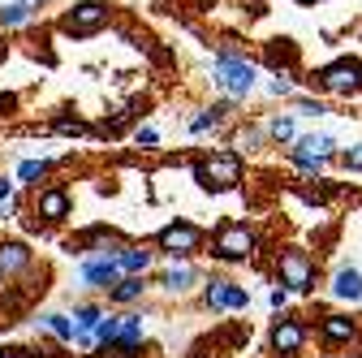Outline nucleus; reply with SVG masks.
Segmentation results:
<instances>
[{
	"instance_id": "obj_1",
	"label": "nucleus",
	"mask_w": 362,
	"mask_h": 358,
	"mask_svg": "<svg viewBox=\"0 0 362 358\" xmlns=\"http://www.w3.org/2000/svg\"><path fill=\"white\" fill-rule=\"evenodd\" d=\"M194 177H199V186H207V190H233L242 182V160L233 151H220L207 164H199Z\"/></svg>"
},
{
	"instance_id": "obj_2",
	"label": "nucleus",
	"mask_w": 362,
	"mask_h": 358,
	"mask_svg": "<svg viewBox=\"0 0 362 358\" xmlns=\"http://www.w3.org/2000/svg\"><path fill=\"white\" fill-rule=\"evenodd\" d=\"M320 82H324V91H332V96H354V91H362V65L358 61H332L320 74Z\"/></svg>"
},
{
	"instance_id": "obj_3",
	"label": "nucleus",
	"mask_w": 362,
	"mask_h": 358,
	"mask_svg": "<svg viewBox=\"0 0 362 358\" xmlns=\"http://www.w3.org/2000/svg\"><path fill=\"white\" fill-rule=\"evenodd\" d=\"M216 82L224 86V91H233V96H246L250 86H255V69L238 57H220L216 61Z\"/></svg>"
},
{
	"instance_id": "obj_4",
	"label": "nucleus",
	"mask_w": 362,
	"mask_h": 358,
	"mask_svg": "<svg viewBox=\"0 0 362 358\" xmlns=\"http://www.w3.org/2000/svg\"><path fill=\"white\" fill-rule=\"evenodd\" d=\"M104 22H108V9L95 5V0H82L74 13H65L61 30H65V35H90V30H100Z\"/></svg>"
},
{
	"instance_id": "obj_5",
	"label": "nucleus",
	"mask_w": 362,
	"mask_h": 358,
	"mask_svg": "<svg viewBox=\"0 0 362 358\" xmlns=\"http://www.w3.org/2000/svg\"><path fill=\"white\" fill-rule=\"evenodd\" d=\"M250 250H255V238H250L246 225H224L216 233V255L220 259H246Z\"/></svg>"
},
{
	"instance_id": "obj_6",
	"label": "nucleus",
	"mask_w": 362,
	"mask_h": 358,
	"mask_svg": "<svg viewBox=\"0 0 362 358\" xmlns=\"http://www.w3.org/2000/svg\"><path fill=\"white\" fill-rule=\"evenodd\" d=\"M281 281L289 285V289H310V281H315V263L302 255V250H285L281 255Z\"/></svg>"
},
{
	"instance_id": "obj_7",
	"label": "nucleus",
	"mask_w": 362,
	"mask_h": 358,
	"mask_svg": "<svg viewBox=\"0 0 362 358\" xmlns=\"http://www.w3.org/2000/svg\"><path fill=\"white\" fill-rule=\"evenodd\" d=\"M199 242H203V233H199L194 225H168V229L160 233V246H164L168 255H190Z\"/></svg>"
},
{
	"instance_id": "obj_8",
	"label": "nucleus",
	"mask_w": 362,
	"mask_h": 358,
	"mask_svg": "<svg viewBox=\"0 0 362 358\" xmlns=\"http://www.w3.org/2000/svg\"><path fill=\"white\" fill-rule=\"evenodd\" d=\"M207 302H211L216 311H238V306H246V289H238V285H229V281H211V285H207Z\"/></svg>"
},
{
	"instance_id": "obj_9",
	"label": "nucleus",
	"mask_w": 362,
	"mask_h": 358,
	"mask_svg": "<svg viewBox=\"0 0 362 358\" xmlns=\"http://www.w3.org/2000/svg\"><path fill=\"white\" fill-rule=\"evenodd\" d=\"M117 272H121V259H90V263L82 267V281L108 289V285H117Z\"/></svg>"
},
{
	"instance_id": "obj_10",
	"label": "nucleus",
	"mask_w": 362,
	"mask_h": 358,
	"mask_svg": "<svg viewBox=\"0 0 362 358\" xmlns=\"http://www.w3.org/2000/svg\"><path fill=\"white\" fill-rule=\"evenodd\" d=\"M302 341H306V333H302V324H293V320H281L276 333H272V350H276V354H298Z\"/></svg>"
},
{
	"instance_id": "obj_11",
	"label": "nucleus",
	"mask_w": 362,
	"mask_h": 358,
	"mask_svg": "<svg viewBox=\"0 0 362 358\" xmlns=\"http://www.w3.org/2000/svg\"><path fill=\"white\" fill-rule=\"evenodd\" d=\"M121 345H117V358H129L134 354V345L143 341V316H125L121 320V337H117Z\"/></svg>"
},
{
	"instance_id": "obj_12",
	"label": "nucleus",
	"mask_w": 362,
	"mask_h": 358,
	"mask_svg": "<svg viewBox=\"0 0 362 358\" xmlns=\"http://www.w3.org/2000/svg\"><path fill=\"white\" fill-rule=\"evenodd\" d=\"M332 294L337 298H362V272H354V267H341L337 272V281H332Z\"/></svg>"
},
{
	"instance_id": "obj_13",
	"label": "nucleus",
	"mask_w": 362,
	"mask_h": 358,
	"mask_svg": "<svg viewBox=\"0 0 362 358\" xmlns=\"http://www.w3.org/2000/svg\"><path fill=\"white\" fill-rule=\"evenodd\" d=\"M69 212V195L65 190H48V195H39V216L43 220H61Z\"/></svg>"
},
{
	"instance_id": "obj_14",
	"label": "nucleus",
	"mask_w": 362,
	"mask_h": 358,
	"mask_svg": "<svg viewBox=\"0 0 362 358\" xmlns=\"http://www.w3.org/2000/svg\"><path fill=\"white\" fill-rule=\"evenodd\" d=\"M298 151H306V156H320V160H328V156L337 151V139H332V134H310V139H302V143H298Z\"/></svg>"
},
{
	"instance_id": "obj_15",
	"label": "nucleus",
	"mask_w": 362,
	"mask_h": 358,
	"mask_svg": "<svg viewBox=\"0 0 362 358\" xmlns=\"http://www.w3.org/2000/svg\"><path fill=\"white\" fill-rule=\"evenodd\" d=\"M26 259H30V255H26V246H18V242L0 246V272H18V267H22Z\"/></svg>"
},
{
	"instance_id": "obj_16",
	"label": "nucleus",
	"mask_w": 362,
	"mask_h": 358,
	"mask_svg": "<svg viewBox=\"0 0 362 358\" xmlns=\"http://www.w3.org/2000/svg\"><path fill=\"white\" fill-rule=\"evenodd\" d=\"M349 337H354V324L349 320H341V316H328L324 320V341L337 345V341H349Z\"/></svg>"
},
{
	"instance_id": "obj_17",
	"label": "nucleus",
	"mask_w": 362,
	"mask_h": 358,
	"mask_svg": "<svg viewBox=\"0 0 362 358\" xmlns=\"http://www.w3.org/2000/svg\"><path fill=\"white\" fill-rule=\"evenodd\" d=\"M117 259H121L125 272H147V267H151V255L147 250H121Z\"/></svg>"
},
{
	"instance_id": "obj_18",
	"label": "nucleus",
	"mask_w": 362,
	"mask_h": 358,
	"mask_svg": "<svg viewBox=\"0 0 362 358\" xmlns=\"http://www.w3.org/2000/svg\"><path fill=\"white\" fill-rule=\"evenodd\" d=\"M26 18H30V5H26V0H13V5L0 9V22H5V26H22Z\"/></svg>"
},
{
	"instance_id": "obj_19",
	"label": "nucleus",
	"mask_w": 362,
	"mask_h": 358,
	"mask_svg": "<svg viewBox=\"0 0 362 358\" xmlns=\"http://www.w3.org/2000/svg\"><path fill=\"white\" fill-rule=\"evenodd\" d=\"M117 337H121V320H108V316L95 324V333H90V341H104V345H112Z\"/></svg>"
},
{
	"instance_id": "obj_20",
	"label": "nucleus",
	"mask_w": 362,
	"mask_h": 358,
	"mask_svg": "<svg viewBox=\"0 0 362 358\" xmlns=\"http://www.w3.org/2000/svg\"><path fill=\"white\" fill-rule=\"evenodd\" d=\"M139 294H143V281H139V277H125V281L112 285V298H117V302H129V298H139Z\"/></svg>"
},
{
	"instance_id": "obj_21",
	"label": "nucleus",
	"mask_w": 362,
	"mask_h": 358,
	"mask_svg": "<svg viewBox=\"0 0 362 358\" xmlns=\"http://www.w3.org/2000/svg\"><path fill=\"white\" fill-rule=\"evenodd\" d=\"M190 281H194V267H173V272L164 277V285H168V289H186Z\"/></svg>"
},
{
	"instance_id": "obj_22",
	"label": "nucleus",
	"mask_w": 362,
	"mask_h": 358,
	"mask_svg": "<svg viewBox=\"0 0 362 358\" xmlns=\"http://www.w3.org/2000/svg\"><path fill=\"white\" fill-rule=\"evenodd\" d=\"M267 134H272V139H276V143H289V139H293V121H289V117H276V121H272V129H267Z\"/></svg>"
},
{
	"instance_id": "obj_23",
	"label": "nucleus",
	"mask_w": 362,
	"mask_h": 358,
	"mask_svg": "<svg viewBox=\"0 0 362 358\" xmlns=\"http://www.w3.org/2000/svg\"><path fill=\"white\" fill-rule=\"evenodd\" d=\"M43 324H48V328H52L57 337H65V341H74V333H78V328H74V324H69L65 316H48V320H43Z\"/></svg>"
},
{
	"instance_id": "obj_24",
	"label": "nucleus",
	"mask_w": 362,
	"mask_h": 358,
	"mask_svg": "<svg viewBox=\"0 0 362 358\" xmlns=\"http://www.w3.org/2000/svg\"><path fill=\"white\" fill-rule=\"evenodd\" d=\"M43 173H48V160H26V164L18 168L22 182H35V177H43Z\"/></svg>"
},
{
	"instance_id": "obj_25",
	"label": "nucleus",
	"mask_w": 362,
	"mask_h": 358,
	"mask_svg": "<svg viewBox=\"0 0 362 358\" xmlns=\"http://www.w3.org/2000/svg\"><path fill=\"white\" fill-rule=\"evenodd\" d=\"M298 108L310 112V117H324V104H320V100H298Z\"/></svg>"
},
{
	"instance_id": "obj_26",
	"label": "nucleus",
	"mask_w": 362,
	"mask_h": 358,
	"mask_svg": "<svg viewBox=\"0 0 362 358\" xmlns=\"http://www.w3.org/2000/svg\"><path fill=\"white\" fill-rule=\"evenodd\" d=\"M345 164H349V168H362V147H349V151H345Z\"/></svg>"
},
{
	"instance_id": "obj_27",
	"label": "nucleus",
	"mask_w": 362,
	"mask_h": 358,
	"mask_svg": "<svg viewBox=\"0 0 362 358\" xmlns=\"http://www.w3.org/2000/svg\"><path fill=\"white\" fill-rule=\"evenodd\" d=\"M13 108V96H0V112H9Z\"/></svg>"
},
{
	"instance_id": "obj_28",
	"label": "nucleus",
	"mask_w": 362,
	"mask_h": 358,
	"mask_svg": "<svg viewBox=\"0 0 362 358\" xmlns=\"http://www.w3.org/2000/svg\"><path fill=\"white\" fill-rule=\"evenodd\" d=\"M9 195H13V186H9V182H0V199H9Z\"/></svg>"
},
{
	"instance_id": "obj_29",
	"label": "nucleus",
	"mask_w": 362,
	"mask_h": 358,
	"mask_svg": "<svg viewBox=\"0 0 362 358\" xmlns=\"http://www.w3.org/2000/svg\"><path fill=\"white\" fill-rule=\"evenodd\" d=\"M0 61H5V43H0Z\"/></svg>"
},
{
	"instance_id": "obj_30",
	"label": "nucleus",
	"mask_w": 362,
	"mask_h": 358,
	"mask_svg": "<svg viewBox=\"0 0 362 358\" xmlns=\"http://www.w3.org/2000/svg\"><path fill=\"white\" fill-rule=\"evenodd\" d=\"M302 5H315V0H302Z\"/></svg>"
},
{
	"instance_id": "obj_31",
	"label": "nucleus",
	"mask_w": 362,
	"mask_h": 358,
	"mask_svg": "<svg viewBox=\"0 0 362 358\" xmlns=\"http://www.w3.org/2000/svg\"><path fill=\"white\" fill-rule=\"evenodd\" d=\"M0 358H9V354H0Z\"/></svg>"
}]
</instances>
